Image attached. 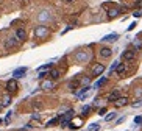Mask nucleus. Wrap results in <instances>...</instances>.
<instances>
[{"instance_id":"obj_1","label":"nucleus","mask_w":142,"mask_h":131,"mask_svg":"<svg viewBox=\"0 0 142 131\" xmlns=\"http://www.w3.org/2000/svg\"><path fill=\"white\" fill-rule=\"evenodd\" d=\"M103 72H105V64H95V67L92 69V78L100 77Z\"/></svg>"},{"instance_id":"obj_2","label":"nucleus","mask_w":142,"mask_h":131,"mask_svg":"<svg viewBox=\"0 0 142 131\" xmlns=\"http://www.w3.org/2000/svg\"><path fill=\"white\" fill-rule=\"evenodd\" d=\"M122 58H124L125 61H134V58H136V53H134L133 50H125L124 53H122Z\"/></svg>"},{"instance_id":"obj_3","label":"nucleus","mask_w":142,"mask_h":131,"mask_svg":"<svg viewBox=\"0 0 142 131\" xmlns=\"http://www.w3.org/2000/svg\"><path fill=\"white\" fill-rule=\"evenodd\" d=\"M6 90H8L10 94L16 92V90H17V81H16V80H8V83H6Z\"/></svg>"},{"instance_id":"obj_4","label":"nucleus","mask_w":142,"mask_h":131,"mask_svg":"<svg viewBox=\"0 0 142 131\" xmlns=\"http://www.w3.org/2000/svg\"><path fill=\"white\" fill-rule=\"evenodd\" d=\"M25 73H27V67H19V69H16L13 72V77L14 78H22Z\"/></svg>"},{"instance_id":"obj_5","label":"nucleus","mask_w":142,"mask_h":131,"mask_svg":"<svg viewBox=\"0 0 142 131\" xmlns=\"http://www.w3.org/2000/svg\"><path fill=\"white\" fill-rule=\"evenodd\" d=\"M49 34V28L47 27H37L36 28V36L37 37H45Z\"/></svg>"},{"instance_id":"obj_6","label":"nucleus","mask_w":142,"mask_h":131,"mask_svg":"<svg viewBox=\"0 0 142 131\" xmlns=\"http://www.w3.org/2000/svg\"><path fill=\"white\" fill-rule=\"evenodd\" d=\"M117 39H119V34H117V33H112V34H106L101 41H103V42H114V41H117Z\"/></svg>"},{"instance_id":"obj_7","label":"nucleus","mask_w":142,"mask_h":131,"mask_svg":"<svg viewBox=\"0 0 142 131\" xmlns=\"http://www.w3.org/2000/svg\"><path fill=\"white\" fill-rule=\"evenodd\" d=\"M111 55H112V50L111 48H108V47L100 48V56H103V58H109Z\"/></svg>"},{"instance_id":"obj_8","label":"nucleus","mask_w":142,"mask_h":131,"mask_svg":"<svg viewBox=\"0 0 142 131\" xmlns=\"http://www.w3.org/2000/svg\"><path fill=\"white\" fill-rule=\"evenodd\" d=\"M16 37L19 41H24L25 37H27V33H25V30L24 28H19V30H16Z\"/></svg>"},{"instance_id":"obj_9","label":"nucleus","mask_w":142,"mask_h":131,"mask_svg":"<svg viewBox=\"0 0 142 131\" xmlns=\"http://www.w3.org/2000/svg\"><path fill=\"white\" fill-rule=\"evenodd\" d=\"M120 97V94H119V90H114V92H111L109 95H108V102H117V98Z\"/></svg>"},{"instance_id":"obj_10","label":"nucleus","mask_w":142,"mask_h":131,"mask_svg":"<svg viewBox=\"0 0 142 131\" xmlns=\"http://www.w3.org/2000/svg\"><path fill=\"white\" fill-rule=\"evenodd\" d=\"M128 103V98L127 97H119L117 102H116V106H125Z\"/></svg>"},{"instance_id":"obj_11","label":"nucleus","mask_w":142,"mask_h":131,"mask_svg":"<svg viewBox=\"0 0 142 131\" xmlns=\"http://www.w3.org/2000/svg\"><path fill=\"white\" fill-rule=\"evenodd\" d=\"M125 70H127V66H125V64H119V66H117V69H116L117 75H124V73H125Z\"/></svg>"},{"instance_id":"obj_12","label":"nucleus","mask_w":142,"mask_h":131,"mask_svg":"<svg viewBox=\"0 0 142 131\" xmlns=\"http://www.w3.org/2000/svg\"><path fill=\"white\" fill-rule=\"evenodd\" d=\"M49 75H50V78H53V80H58V78H59V70H56V69H52V70L49 72Z\"/></svg>"},{"instance_id":"obj_13","label":"nucleus","mask_w":142,"mask_h":131,"mask_svg":"<svg viewBox=\"0 0 142 131\" xmlns=\"http://www.w3.org/2000/svg\"><path fill=\"white\" fill-rule=\"evenodd\" d=\"M119 13H120V9H119V8H112V9H109V11H108L109 17H116V16H117Z\"/></svg>"},{"instance_id":"obj_14","label":"nucleus","mask_w":142,"mask_h":131,"mask_svg":"<svg viewBox=\"0 0 142 131\" xmlns=\"http://www.w3.org/2000/svg\"><path fill=\"white\" fill-rule=\"evenodd\" d=\"M59 119H61V117H55V119H52V120H49V122H47V126L50 128V126H53V125H56V123H59Z\"/></svg>"},{"instance_id":"obj_15","label":"nucleus","mask_w":142,"mask_h":131,"mask_svg":"<svg viewBox=\"0 0 142 131\" xmlns=\"http://www.w3.org/2000/svg\"><path fill=\"white\" fill-rule=\"evenodd\" d=\"M116 117H117V112H109V114L105 117V120H106V122H111V120H114Z\"/></svg>"},{"instance_id":"obj_16","label":"nucleus","mask_w":142,"mask_h":131,"mask_svg":"<svg viewBox=\"0 0 142 131\" xmlns=\"http://www.w3.org/2000/svg\"><path fill=\"white\" fill-rule=\"evenodd\" d=\"M16 44H17V39H14V37H10V41L6 42V47H8V48H11V47H14Z\"/></svg>"},{"instance_id":"obj_17","label":"nucleus","mask_w":142,"mask_h":131,"mask_svg":"<svg viewBox=\"0 0 142 131\" xmlns=\"http://www.w3.org/2000/svg\"><path fill=\"white\" fill-rule=\"evenodd\" d=\"M10 105H11V97H10V95H6V97L3 98V102H2V106L5 108V106H10Z\"/></svg>"},{"instance_id":"obj_18","label":"nucleus","mask_w":142,"mask_h":131,"mask_svg":"<svg viewBox=\"0 0 142 131\" xmlns=\"http://www.w3.org/2000/svg\"><path fill=\"white\" fill-rule=\"evenodd\" d=\"M100 129V125L98 123H91L89 125V131H98Z\"/></svg>"},{"instance_id":"obj_19","label":"nucleus","mask_w":142,"mask_h":131,"mask_svg":"<svg viewBox=\"0 0 142 131\" xmlns=\"http://www.w3.org/2000/svg\"><path fill=\"white\" fill-rule=\"evenodd\" d=\"M53 87V83L52 81H45V83H42V89H52Z\"/></svg>"},{"instance_id":"obj_20","label":"nucleus","mask_w":142,"mask_h":131,"mask_svg":"<svg viewBox=\"0 0 142 131\" xmlns=\"http://www.w3.org/2000/svg\"><path fill=\"white\" fill-rule=\"evenodd\" d=\"M119 64H120L119 61H114V63H112V66L109 67V72H111V73H112V72H116V69H117V66H119Z\"/></svg>"},{"instance_id":"obj_21","label":"nucleus","mask_w":142,"mask_h":131,"mask_svg":"<svg viewBox=\"0 0 142 131\" xmlns=\"http://www.w3.org/2000/svg\"><path fill=\"white\" fill-rule=\"evenodd\" d=\"M105 83H106V78H101V80H98V81L95 83V86H97V87H100V86H103Z\"/></svg>"},{"instance_id":"obj_22","label":"nucleus","mask_w":142,"mask_h":131,"mask_svg":"<svg viewBox=\"0 0 142 131\" xmlns=\"http://www.w3.org/2000/svg\"><path fill=\"white\" fill-rule=\"evenodd\" d=\"M47 75H49V72H45V70H42V72H39V78H41V80H42V78H45V77H47Z\"/></svg>"},{"instance_id":"obj_23","label":"nucleus","mask_w":142,"mask_h":131,"mask_svg":"<svg viewBox=\"0 0 142 131\" xmlns=\"http://www.w3.org/2000/svg\"><path fill=\"white\" fill-rule=\"evenodd\" d=\"M89 111H91V106H84V108H83V116H88Z\"/></svg>"},{"instance_id":"obj_24","label":"nucleus","mask_w":142,"mask_h":131,"mask_svg":"<svg viewBox=\"0 0 142 131\" xmlns=\"http://www.w3.org/2000/svg\"><path fill=\"white\" fill-rule=\"evenodd\" d=\"M134 123H136V125H140V123H142V117H140V116L134 117Z\"/></svg>"},{"instance_id":"obj_25","label":"nucleus","mask_w":142,"mask_h":131,"mask_svg":"<svg viewBox=\"0 0 142 131\" xmlns=\"http://www.w3.org/2000/svg\"><path fill=\"white\" fill-rule=\"evenodd\" d=\"M134 45H136V47H137L139 50H142V42H140V39H137V41L134 42Z\"/></svg>"},{"instance_id":"obj_26","label":"nucleus","mask_w":142,"mask_h":131,"mask_svg":"<svg viewBox=\"0 0 142 131\" xmlns=\"http://www.w3.org/2000/svg\"><path fill=\"white\" fill-rule=\"evenodd\" d=\"M139 106H142V98H140V100H137L136 103H133V108H139Z\"/></svg>"},{"instance_id":"obj_27","label":"nucleus","mask_w":142,"mask_h":131,"mask_svg":"<svg viewBox=\"0 0 142 131\" xmlns=\"http://www.w3.org/2000/svg\"><path fill=\"white\" fill-rule=\"evenodd\" d=\"M84 58H88L84 53H78V55H77V59H84Z\"/></svg>"},{"instance_id":"obj_28","label":"nucleus","mask_w":142,"mask_h":131,"mask_svg":"<svg viewBox=\"0 0 142 131\" xmlns=\"http://www.w3.org/2000/svg\"><path fill=\"white\" fill-rule=\"evenodd\" d=\"M89 89H91V87H89V86H86V87H83V89H81V90H80V92H78V95H81V94H84V92H88V90H89Z\"/></svg>"},{"instance_id":"obj_29","label":"nucleus","mask_w":142,"mask_h":131,"mask_svg":"<svg viewBox=\"0 0 142 131\" xmlns=\"http://www.w3.org/2000/svg\"><path fill=\"white\" fill-rule=\"evenodd\" d=\"M105 112H106V108H101V109L98 111V114H100V116H105Z\"/></svg>"},{"instance_id":"obj_30","label":"nucleus","mask_w":142,"mask_h":131,"mask_svg":"<svg viewBox=\"0 0 142 131\" xmlns=\"http://www.w3.org/2000/svg\"><path fill=\"white\" fill-rule=\"evenodd\" d=\"M134 27H136V22H133L130 27H128V31H131V30H134Z\"/></svg>"},{"instance_id":"obj_31","label":"nucleus","mask_w":142,"mask_h":131,"mask_svg":"<svg viewBox=\"0 0 142 131\" xmlns=\"http://www.w3.org/2000/svg\"><path fill=\"white\" fill-rule=\"evenodd\" d=\"M133 16H134V17H140V16H142V13H140V11H136Z\"/></svg>"},{"instance_id":"obj_32","label":"nucleus","mask_w":142,"mask_h":131,"mask_svg":"<svg viewBox=\"0 0 142 131\" xmlns=\"http://www.w3.org/2000/svg\"><path fill=\"white\" fill-rule=\"evenodd\" d=\"M136 6H142V0H137V3H136Z\"/></svg>"},{"instance_id":"obj_33","label":"nucleus","mask_w":142,"mask_h":131,"mask_svg":"<svg viewBox=\"0 0 142 131\" xmlns=\"http://www.w3.org/2000/svg\"><path fill=\"white\" fill-rule=\"evenodd\" d=\"M17 131H27V129H25V128H20V129H17Z\"/></svg>"},{"instance_id":"obj_34","label":"nucleus","mask_w":142,"mask_h":131,"mask_svg":"<svg viewBox=\"0 0 142 131\" xmlns=\"http://www.w3.org/2000/svg\"><path fill=\"white\" fill-rule=\"evenodd\" d=\"M2 109H3V106H2V103H0V111H2Z\"/></svg>"},{"instance_id":"obj_35","label":"nucleus","mask_w":142,"mask_h":131,"mask_svg":"<svg viewBox=\"0 0 142 131\" xmlns=\"http://www.w3.org/2000/svg\"><path fill=\"white\" fill-rule=\"evenodd\" d=\"M2 123H3V120H2V119H0V125H2Z\"/></svg>"},{"instance_id":"obj_36","label":"nucleus","mask_w":142,"mask_h":131,"mask_svg":"<svg viewBox=\"0 0 142 131\" xmlns=\"http://www.w3.org/2000/svg\"><path fill=\"white\" fill-rule=\"evenodd\" d=\"M66 2H73V0H66Z\"/></svg>"}]
</instances>
